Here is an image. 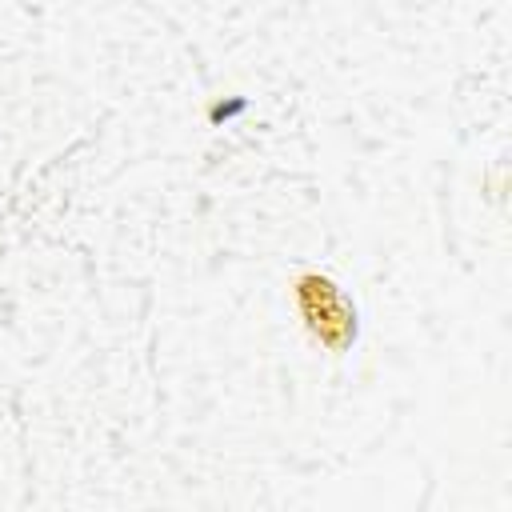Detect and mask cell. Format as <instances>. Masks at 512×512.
Here are the masks:
<instances>
[{
  "instance_id": "obj_1",
  "label": "cell",
  "mask_w": 512,
  "mask_h": 512,
  "mask_svg": "<svg viewBox=\"0 0 512 512\" xmlns=\"http://www.w3.org/2000/svg\"><path fill=\"white\" fill-rule=\"evenodd\" d=\"M292 304H296V316L300 324L308 328V336L328 348V352H344L352 340H356V304L352 296L324 272H300L292 280Z\"/></svg>"
}]
</instances>
